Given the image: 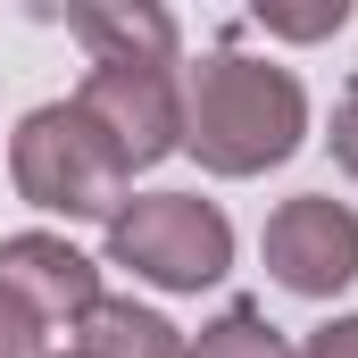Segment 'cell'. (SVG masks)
<instances>
[{
  "mask_svg": "<svg viewBox=\"0 0 358 358\" xmlns=\"http://www.w3.org/2000/svg\"><path fill=\"white\" fill-rule=\"evenodd\" d=\"M308 134V92L292 67H267L250 50H208L183 76V150L208 176H267Z\"/></svg>",
  "mask_w": 358,
  "mask_h": 358,
  "instance_id": "1",
  "label": "cell"
},
{
  "mask_svg": "<svg viewBox=\"0 0 358 358\" xmlns=\"http://www.w3.org/2000/svg\"><path fill=\"white\" fill-rule=\"evenodd\" d=\"M8 176H17V200H34V208H50V217H100V225H108V217L125 208L134 167L117 159V142L92 125L76 100H50V108H34V117L17 125Z\"/></svg>",
  "mask_w": 358,
  "mask_h": 358,
  "instance_id": "2",
  "label": "cell"
},
{
  "mask_svg": "<svg viewBox=\"0 0 358 358\" xmlns=\"http://www.w3.org/2000/svg\"><path fill=\"white\" fill-rule=\"evenodd\" d=\"M108 267H134L159 292H208L234 267V225L200 192H142L108 217Z\"/></svg>",
  "mask_w": 358,
  "mask_h": 358,
  "instance_id": "3",
  "label": "cell"
},
{
  "mask_svg": "<svg viewBox=\"0 0 358 358\" xmlns=\"http://www.w3.org/2000/svg\"><path fill=\"white\" fill-rule=\"evenodd\" d=\"M92 125L117 142L125 167H159L167 150H183V84L176 67H92L76 92Z\"/></svg>",
  "mask_w": 358,
  "mask_h": 358,
  "instance_id": "4",
  "label": "cell"
},
{
  "mask_svg": "<svg viewBox=\"0 0 358 358\" xmlns=\"http://www.w3.org/2000/svg\"><path fill=\"white\" fill-rule=\"evenodd\" d=\"M267 275L300 300H334L358 275V217L334 192H300L267 217Z\"/></svg>",
  "mask_w": 358,
  "mask_h": 358,
  "instance_id": "5",
  "label": "cell"
},
{
  "mask_svg": "<svg viewBox=\"0 0 358 358\" xmlns=\"http://www.w3.org/2000/svg\"><path fill=\"white\" fill-rule=\"evenodd\" d=\"M0 292H17L42 325H76L100 300V267L59 234H8L0 242Z\"/></svg>",
  "mask_w": 358,
  "mask_h": 358,
  "instance_id": "6",
  "label": "cell"
},
{
  "mask_svg": "<svg viewBox=\"0 0 358 358\" xmlns=\"http://www.w3.org/2000/svg\"><path fill=\"white\" fill-rule=\"evenodd\" d=\"M76 42H92V67H176V17L150 0H92L67 8Z\"/></svg>",
  "mask_w": 358,
  "mask_h": 358,
  "instance_id": "7",
  "label": "cell"
},
{
  "mask_svg": "<svg viewBox=\"0 0 358 358\" xmlns=\"http://www.w3.org/2000/svg\"><path fill=\"white\" fill-rule=\"evenodd\" d=\"M76 358H183V334L142 300H92L76 317Z\"/></svg>",
  "mask_w": 358,
  "mask_h": 358,
  "instance_id": "8",
  "label": "cell"
},
{
  "mask_svg": "<svg viewBox=\"0 0 358 358\" xmlns=\"http://www.w3.org/2000/svg\"><path fill=\"white\" fill-rule=\"evenodd\" d=\"M183 358H300V350L283 342V325H275L267 308L234 300V308H217V317L183 342Z\"/></svg>",
  "mask_w": 358,
  "mask_h": 358,
  "instance_id": "9",
  "label": "cell"
},
{
  "mask_svg": "<svg viewBox=\"0 0 358 358\" xmlns=\"http://www.w3.org/2000/svg\"><path fill=\"white\" fill-rule=\"evenodd\" d=\"M259 25L267 34H292V42H325V34L350 25V0H325V8H259Z\"/></svg>",
  "mask_w": 358,
  "mask_h": 358,
  "instance_id": "10",
  "label": "cell"
},
{
  "mask_svg": "<svg viewBox=\"0 0 358 358\" xmlns=\"http://www.w3.org/2000/svg\"><path fill=\"white\" fill-rule=\"evenodd\" d=\"M0 358H50V325L17 292H0Z\"/></svg>",
  "mask_w": 358,
  "mask_h": 358,
  "instance_id": "11",
  "label": "cell"
},
{
  "mask_svg": "<svg viewBox=\"0 0 358 358\" xmlns=\"http://www.w3.org/2000/svg\"><path fill=\"white\" fill-rule=\"evenodd\" d=\"M334 167L358 176V84H342V100H334Z\"/></svg>",
  "mask_w": 358,
  "mask_h": 358,
  "instance_id": "12",
  "label": "cell"
},
{
  "mask_svg": "<svg viewBox=\"0 0 358 358\" xmlns=\"http://www.w3.org/2000/svg\"><path fill=\"white\" fill-rule=\"evenodd\" d=\"M300 358H358V317H325V325L300 342Z\"/></svg>",
  "mask_w": 358,
  "mask_h": 358,
  "instance_id": "13",
  "label": "cell"
},
{
  "mask_svg": "<svg viewBox=\"0 0 358 358\" xmlns=\"http://www.w3.org/2000/svg\"><path fill=\"white\" fill-rule=\"evenodd\" d=\"M67 358H76V350H67Z\"/></svg>",
  "mask_w": 358,
  "mask_h": 358,
  "instance_id": "14",
  "label": "cell"
}]
</instances>
